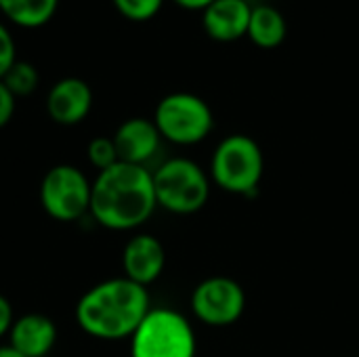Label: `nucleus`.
<instances>
[{"label": "nucleus", "mask_w": 359, "mask_h": 357, "mask_svg": "<svg viewBox=\"0 0 359 357\" xmlns=\"http://www.w3.org/2000/svg\"><path fill=\"white\" fill-rule=\"evenodd\" d=\"M151 311L145 286L128 278H109L88 288L76 303L78 328L99 341H124Z\"/></svg>", "instance_id": "f257e3e1"}, {"label": "nucleus", "mask_w": 359, "mask_h": 357, "mask_svg": "<svg viewBox=\"0 0 359 357\" xmlns=\"http://www.w3.org/2000/svg\"><path fill=\"white\" fill-rule=\"evenodd\" d=\"M158 208L154 179L147 166L116 162L93 181L90 217L105 229L133 231Z\"/></svg>", "instance_id": "f03ea898"}, {"label": "nucleus", "mask_w": 359, "mask_h": 357, "mask_svg": "<svg viewBox=\"0 0 359 357\" xmlns=\"http://www.w3.org/2000/svg\"><path fill=\"white\" fill-rule=\"evenodd\" d=\"M154 194L160 208L172 215H194L210 198V179L206 170L189 158H170L154 173Z\"/></svg>", "instance_id": "7ed1b4c3"}, {"label": "nucleus", "mask_w": 359, "mask_h": 357, "mask_svg": "<svg viewBox=\"0 0 359 357\" xmlns=\"http://www.w3.org/2000/svg\"><path fill=\"white\" fill-rule=\"evenodd\" d=\"M265 173L261 145L248 135L225 137L210 160V181L236 196L255 194Z\"/></svg>", "instance_id": "20e7f679"}, {"label": "nucleus", "mask_w": 359, "mask_h": 357, "mask_svg": "<svg viewBox=\"0 0 359 357\" xmlns=\"http://www.w3.org/2000/svg\"><path fill=\"white\" fill-rule=\"evenodd\" d=\"M196 349L189 320L168 307H151L130 337V357H196Z\"/></svg>", "instance_id": "39448f33"}, {"label": "nucleus", "mask_w": 359, "mask_h": 357, "mask_svg": "<svg viewBox=\"0 0 359 357\" xmlns=\"http://www.w3.org/2000/svg\"><path fill=\"white\" fill-rule=\"evenodd\" d=\"M151 120L160 137L175 145L202 143L215 128L210 105L194 93H170L162 97Z\"/></svg>", "instance_id": "423d86ee"}, {"label": "nucleus", "mask_w": 359, "mask_h": 357, "mask_svg": "<svg viewBox=\"0 0 359 357\" xmlns=\"http://www.w3.org/2000/svg\"><path fill=\"white\" fill-rule=\"evenodd\" d=\"M93 183L74 164H57L46 170L40 181V206L42 210L61 223H74L90 215Z\"/></svg>", "instance_id": "0eeeda50"}, {"label": "nucleus", "mask_w": 359, "mask_h": 357, "mask_svg": "<svg viewBox=\"0 0 359 357\" xmlns=\"http://www.w3.org/2000/svg\"><path fill=\"white\" fill-rule=\"evenodd\" d=\"M246 309V292L233 278L212 276L202 280L191 292V311L196 320L212 328L236 324Z\"/></svg>", "instance_id": "6e6552de"}, {"label": "nucleus", "mask_w": 359, "mask_h": 357, "mask_svg": "<svg viewBox=\"0 0 359 357\" xmlns=\"http://www.w3.org/2000/svg\"><path fill=\"white\" fill-rule=\"evenodd\" d=\"M93 90L76 76L57 80L46 95V114L53 122L61 126H76L90 114Z\"/></svg>", "instance_id": "1a4fd4ad"}, {"label": "nucleus", "mask_w": 359, "mask_h": 357, "mask_svg": "<svg viewBox=\"0 0 359 357\" xmlns=\"http://www.w3.org/2000/svg\"><path fill=\"white\" fill-rule=\"evenodd\" d=\"M166 267V250L162 242L151 234L133 236L122 250V269L124 278L135 284L149 286L154 284Z\"/></svg>", "instance_id": "9d476101"}, {"label": "nucleus", "mask_w": 359, "mask_h": 357, "mask_svg": "<svg viewBox=\"0 0 359 357\" xmlns=\"http://www.w3.org/2000/svg\"><path fill=\"white\" fill-rule=\"evenodd\" d=\"M111 139L116 143L120 162L137 164V166H147V162L158 154L160 143H162V137L154 120H147V118L124 120L116 128Z\"/></svg>", "instance_id": "9b49d317"}, {"label": "nucleus", "mask_w": 359, "mask_h": 357, "mask_svg": "<svg viewBox=\"0 0 359 357\" xmlns=\"http://www.w3.org/2000/svg\"><path fill=\"white\" fill-rule=\"evenodd\" d=\"M250 13L248 0H215L202 11V27L217 42H236L246 36Z\"/></svg>", "instance_id": "f8f14e48"}, {"label": "nucleus", "mask_w": 359, "mask_h": 357, "mask_svg": "<svg viewBox=\"0 0 359 357\" xmlns=\"http://www.w3.org/2000/svg\"><path fill=\"white\" fill-rule=\"evenodd\" d=\"M57 326L44 314L19 316L8 332V345L25 357H46L57 343Z\"/></svg>", "instance_id": "ddd939ff"}, {"label": "nucleus", "mask_w": 359, "mask_h": 357, "mask_svg": "<svg viewBox=\"0 0 359 357\" xmlns=\"http://www.w3.org/2000/svg\"><path fill=\"white\" fill-rule=\"evenodd\" d=\"M286 32H288L286 19L276 6H271V4L252 6L246 38L255 46L265 48V50L278 48L286 40Z\"/></svg>", "instance_id": "4468645a"}, {"label": "nucleus", "mask_w": 359, "mask_h": 357, "mask_svg": "<svg viewBox=\"0 0 359 357\" xmlns=\"http://www.w3.org/2000/svg\"><path fill=\"white\" fill-rule=\"evenodd\" d=\"M59 0H0V13L19 27H42L57 13Z\"/></svg>", "instance_id": "2eb2a0df"}, {"label": "nucleus", "mask_w": 359, "mask_h": 357, "mask_svg": "<svg viewBox=\"0 0 359 357\" xmlns=\"http://www.w3.org/2000/svg\"><path fill=\"white\" fill-rule=\"evenodd\" d=\"M2 82H4V86L19 99V97L32 95V93L38 88V84H40V74H38V69H36L29 61H19V59H17V61L11 65V69L4 74Z\"/></svg>", "instance_id": "dca6fc26"}, {"label": "nucleus", "mask_w": 359, "mask_h": 357, "mask_svg": "<svg viewBox=\"0 0 359 357\" xmlns=\"http://www.w3.org/2000/svg\"><path fill=\"white\" fill-rule=\"evenodd\" d=\"M111 2L122 17L137 23L154 19L164 4V0H111Z\"/></svg>", "instance_id": "f3484780"}, {"label": "nucleus", "mask_w": 359, "mask_h": 357, "mask_svg": "<svg viewBox=\"0 0 359 357\" xmlns=\"http://www.w3.org/2000/svg\"><path fill=\"white\" fill-rule=\"evenodd\" d=\"M86 156H88V162L99 173L114 166L116 162H120L118 151H116V143L111 137H95L86 147Z\"/></svg>", "instance_id": "a211bd4d"}, {"label": "nucleus", "mask_w": 359, "mask_h": 357, "mask_svg": "<svg viewBox=\"0 0 359 357\" xmlns=\"http://www.w3.org/2000/svg\"><path fill=\"white\" fill-rule=\"evenodd\" d=\"M17 61V46H15V38L11 34V29L0 21V80L4 78V74L11 69V65Z\"/></svg>", "instance_id": "6ab92c4d"}, {"label": "nucleus", "mask_w": 359, "mask_h": 357, "mask_svg": "<svg viewBox=\"0 0 359 357\" xmlns=\"http://www.w3.org/2000/svg\"><path fill=\"white\" fill-rule=\"evenodd\" d=\"M15 105H17V97L4 86V82L0 80V128H4L13 116H15Z\"/></svg>", "instance_id": "aec40b11"}, {"label": "nucleus", "mask_w": 359, "mask_h": 357, "mask_svg": "<svg viewBox=\"0 0 359 357\" xmlns=\"http://www.w3.org/2000/svg\"><path fill=\"white\" fill-rule=\"evenodd\" d=\"M15 320H17V318H15V311H13L11 301H8L4 295H0V339H2V337H8V332H11Z\"/></svg>", "instance_id": "412c9836"}, {"label": "nucleus", "mask_w": 359, "mask_h": 357, "mask_svg": "<svg viewBox=\"0 0 359 357\" xmlns=\"http://www.w3.org/2000/svg\"><path fill=\"white\" fill-rule=\"evenodd\" d=\"M175 4H179L185 11H204L206 6H210L215 0H172Z\"/></svg>", "instance_id": "4be33fe9"}, {"label": "nucleus", "mask_w": 359, "mask_h": 357, "mask_svg": "<svg viewBox=\"0 0 359 357\" xmlns=\"http://www.w3.org/2000/svg\"><path fill=\"white\" fill-rule=\"evenodd\" d=\"M0 357H25V356H21L17 349H13L11 345H2L0 347Z\"/></svg>", "instance_id": "5701e85b"}]
</instances>
